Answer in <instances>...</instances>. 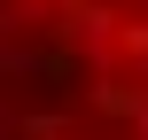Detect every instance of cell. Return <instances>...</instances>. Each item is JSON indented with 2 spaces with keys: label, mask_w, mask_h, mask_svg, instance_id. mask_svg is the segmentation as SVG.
Wrapping results in <instances>:
<instances>
[{
  "label": "cell",
  "mask_w": 148,
  "mask_h": 140,
  "mask_svg": "<svg viewBox=\"0 0 148 140\" xmlns=\"http://www.w3.org/2000/svg\"><path fill=\"white\" fill-rule=\"evenodd\" d=\"M117 55L133 62V78L148 86V16H125V23H117Z\"/></svg>",
  "instance_id": "obj_1"
},
{
  "label": "cell",
  "mask_w": 148,
  "mask_h": 140,
  "mask_svg": "<svg viewBox=\"0 0 148 140\" xmlns=\"http://www.w3.org/2000/svg\"><path fill=\"white\" fill-rule=\"evenodd\" d=\"M62 140H94V132H78V125H70V132H62Z\"/></svg>",
  "instance_id": "obj_2"
}]
</instances>
